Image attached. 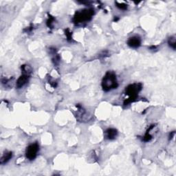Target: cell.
Returning <instances> with one entry per match:
<instances>
[{
  "label": "cell",
  "mask_w": 176,
  "mask_h": 176,
  "mask_svg": "<svg viewBox=\"0 0 176 176\" xmlns=\"http://www.w3.org/2000/svg\"><path fill=\"white\" fill-rule=\"evenodd\" d=\"M117 87V80L116 76L111 72H108L105 75L103 81V87L104 90H110Z\"/></svg>",
  "instance_id": "1"
},
{
  "label": "cell",
  "mask_w": 176,
  "mask_h": 176,
  "mask_svg": "<svg viewBox=\"0 0 176 176\" xmlns=\"http://www.w3.org/2000/svg\"><path fill=\"white\" fill-rule=\"evenodd\" d=\"M39 151V146L37 144H32L27 148L26 156L30 160H33L37 156Z\"/></svg>",
  "instance_id": "2"
},
{
  "label": "cell",
  "mask_w": 176,
  "mask_h": 176,
  "mask_svg": "<svg viewBox=\"0 0 176 176\" xmlns=\"http://www.w3.org/2000/svg\"><path fill=\"white\" fill-rule=\"evenodd\" d=\"M92 14L90 13L89 11H83L82 12H80L77 15V16L75 17L77 19V21H84L85 20H88L90 17H91Z\"/></svg>",
  "instance_id": "3"
},
{
  "label": "cell",
  "mask_w": 176,
  "mask_h": 176,
  "mask_svg": "<svg viewBox=\"0 0 176 176\" xmlns=\"http://www.w3.org/2000/svg\"><path fill=\"white\" fill-rule=\"evenodd\" d=\"M140 39L138 37H133L128 40V45L132 47H138L140 45Z\"/></svg>",
  "instance_id": "4"
},
{
  "label": "cell",
  "mask_w": 176,
  "mask_h": 176,
  "mask_svg": "<svg viewBox=\"0 0 176 176\" xmlns=\"http://www.w3.org/2000/svg\"><path fill=\"white\" fill-rule=\"evenodd\" d=\"M28 75L27 74H24L23 76H21L18 79V81H17V87H21L22 86H24V84L26 83V82L28 81Z\"/></svg>",
  "instance_id": "5"
},
{
  "label": "cell",
  "mask_w": 176,
  "mask_h": 176,
  "mask_svg": "<svg viewBox=\"0 0 176 176\" xmlns=\"http://www.w3.org/2000/svg\"><path fill=\"white\" fill-rule=\"evenodd\" d=\"M107 138H109V139H112V138H114L116 136L117 132L116 129H109L107 131Z\"/></svg>",
  "instance_id": "6"
},
{
  "label": "cell",
  "mask_w": 176,
  "mask_h": 176,
  "mask_svg": "<svg viewBox=\"0 0 176 176\" xmlns=\"http://www.w3.org/2000/svg\"><path fill=\"white\" fill-rule=\"evenodd\" d=\"M12 157V153H6V155H4L3 157L2 158V163H4V162H6L7 161H8L10 159H11V158Z\"/></svg>",
  "instance_id": "7"
}]
</instances>
